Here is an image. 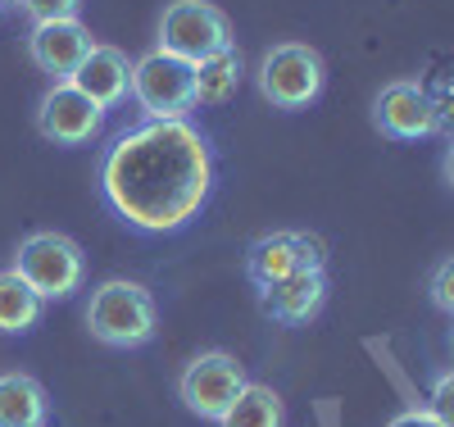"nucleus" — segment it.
<instances>
[{
  "instance_id": "nucleus-1",
  "label": "nucleus",
  "mask_w": 454,
  "mask_h": 427,
  "mask_svg": "<svg viewBox=\"0 0 454 427\" xmlns=\"http://www.w3.org/2000/svg\"><path fill=\"white\" fill-rule=\"evenodd\" d=\"M100 186L137 232H177L214 191V150L186 119L123 128L100 164Z\"/></svg>"
},
{
  "instance_id": "nucleus-2",
  "label": "nucleus",
  "mask_w": 454,
  "mask_h": 427,
  "mask_svg": "<svg viewBox=\"0 0 454 427\" xmlns=\"http://www.w3.org/2000/svg\"><path fill=\"white\" fill-rule=\"evenodd\" d=\"M155 328H160V309H155V296H150L145 282L109 278L87 300V332L100 345L137 351V345H145L150 336H155Z\"/></svg>"
},
{
  "instance_id": "nucleus-3",
  "label": "nucleus",
  "mask_w": 454,
  "mask_h": 427,
  "mask_svg": "<svg viewBox=\"0 0 454 427\" xmlns=\"http://www.w3.org/2000/svg\"><path fill=\"white\" fill-rule=\"evenodd\" d=\"M14 273L36 291V300H64L82 287L87 278V255L82 246L64 232H32L14 250Z\"/></svg>"
},
{
  "instance_id": "nucleus-4",
  "label": "nucleus",
  "mask_w": 454,
  "mask_h": 427,
  "mask_svg": "<svg viewBox=\"0 0 454 427\" xmlns=\"http://www.w3.org/2000/svg\"><path fill=\"white\" fill-rule=\"evenodd\" d=\"M155 51H168L186 64H200L218 51H237L232 36V19H227L218 5L209 0H173V5L160 14L155 28Z\"/></svg>"
},
{
  "instance_id": "nucleus-5",
  "label": "nucleus",
  "mask_w": 454,
  "mask_h": 427,
  "mask_svg": "<svg viewBox=\"0 0 454 427\" xmlns=\"http://www.w3.org/2000/svg\"><path fill=\"white\" fill-rule=\"evenodd\" d=\"M132 96L145 114V123H173L196 109V64H186L168 51H145L132 59Z\"/></svg>"
},
{
  "instance_id": "nucleus-6",
  "label": "nucleus",
  "mask_w": 454,
  "mask_h": 427,
  "mask_svg": "<svg viewBox=\"0 0 454 427\" xmlns=\"http://www.w3.org/2000/svg\"><path fill=\"white\" fill-rule=\"evenodd\" d=\"M327 83V68H323V55L309 46V42H282V46H269L254 68V87L259 96L278 105V109H305L318 100Z\"/></svg>"
},
{
  "instance_id": "nucleus-7",
  "label": "nucleus",
  "mask_w": 454,
  "mask_h": 427,
  "mask_svg": "<svg viewBox=\"0 0 454 427\" xmlns=\"http://www.w3.org/2000/svg\"><path fill=\"white\" fill-rule=\"evenodd\" d=\"M241 391H246V368L232 355H223V351L196 355L192 364L182 368V377H177L182 405L192 409L196 418H205V423H218L223 409L232 405Z\"/></svg>"
},
{
  "instance_id": "nucleus-8",
  "label": "nucleus",
  "mask_w": 454,
  "mask_h": 427,
  "mask_svg": "<svg viewBox=\"0 0 454 427\" xmlns=\"http://www.w3.org/2000/svg\"><path fill=\"white\" fill-rule=\"evenodd\" d=\"M372 128L391 141H423L441 132V109L423 83L400 77V83H387L372 96Z\"/></svg>"
},
{
  "instance_id": "nucleus-9",
  "label": "nucleus",
  "mask_w": 454,
  "mask_h": 427,
  "mask_svg": "<svg viewBox=\"0 0 454 427\" xmlns=\"http://www.w3.org/2000/svg\"><path fill=\"white\" fill-rule=\"evenodd\" d=\"M327 264V246L314 232H269L246 250V273L254 282V291L282 282L286 273H300V268H323Z\"/></svg>"
},
{
  "instance_id": "nucleus-10",
  "label": "nucleus",
  "mask_w": 454,
  "mask_h": 427,
  "mask_svg": "<svg viewBox=\"0 0 454 427\" xmlns=\"http://www.w3.org/2000/svg\"><path fill=\"white\" fill-rule=\"evenodd\" d=\"M100 123H105V109L87 100L73 83H55L42 96V109H36V128L55 146H82L100 132Z\"/></svg>"
},
{
  "instance_id": "nucleus-11",
  "label": "nucleus",
  "mask_w": 454,
  "mask_h": 427,
  "mask_svg": "<svg viewBox=\"0 0 454 427\" xmlns=\"http://www.w3.org/2000/svg\"><path fill=\"white\" fill-rule=\"evenodd\" d=\"M96 36L82 28V19H46V23H32L27 32V51L36 59V68L51 73L55 83H68L78 64L91 55Z\"/></svg>"
},
{
  "instance_id": "nucleus-12",
  "label": "nucleus",
  "mask_w": 454,
  "mask_h": 427,
  "mask_svg": "<svg viewBox=\"0 0 454 427\" xmlns=\"http://www.w3.org/2000/svg\"><path fill=\"white\" fill-rule=\"evenodd\" d=\"M263 314L282 328H305L309 319H318V309L327 304V273L323 268H300V273H286L282 282L259 291Z\"/></svg>"
},
{
  "instance_id": "nucleus-13",
  "label": "nucleus",
  "mask_w": 454,
  "mask_h": 427,
  "mask_svg": "<svg viewBox=\"0 0 454 427\" xmlns=\"http://www.w3.org/2000/svg\"><path fill=\"white\" fill-rule=\"evenodd\" d=\"M87 100H96L100 109H114L132 96V59L119 46H91V55L78 64V73L68 77Z\"/></svg>"
},
{
  "instance_id": "nucleus-14",
  "label": "nucleus",
  "mask_w": 454,
  "mask_h": 427,
  "mask_svg": "<svg viewBox=\"0 0 454 427\" xmlns=\"http://www.w3.org/2000/svg\"><path fill=\"white\" fill-rule=\"evenodd\" d=\"M51 400L27 373H0V427H46Z\"/></svg>"
},
{
  "instance_id": "nucleus-15",
  "label": "nucleus",
  "mask_w": 454,
  "mask_h": 427,
  "mask_svg": "<svg viewBox=\"0 0 454 427\" xmlns=\"http://www.w3.org/2000/svg\"><path fill=\"white\" fill-rule=\"evenodd\" d=\"M286 423V405L273 386H259V382H246V391L223 409L218 427H282Z\"/></svg>"
},
{
  "instance_id": "nucleus-16",
  "label": "nucleus",
  "mask_w": 454,
  "mask_h": 427,
  "mask_svg": "<svg viewBox=\"0 0 454 427\" xmlns=\"http://www.w3.org/2000/svg\"><path fill=\"white\" fill-rule=\"evenodd\" d=\"M237 83H241V59L237 51H218L209 59L196 64V105H223L237 96Z\"/></svg>"
},
{
  "instance_id": "nucleus-17",
  "label": "nucleus",
  "mask_w": 454,
  "mask_h": 427,
  "mask_svg": "<svg viewBox=\"0 0 454 427\" xmlns=\"http://www.w3.org/2000/svg\"><path fill=\"white\" fill-rule=\"evenodd\" d=\"M36 319H42L36 291L14 273V268H5V273H0V332H27V328H36Z\"/></svg>"
},
{
  "instance_id": "nucleus-18",
  "label": "nucleus",
  "mask_w": 454,
  "mask_h": 427,
  "mask_svg": "<svg viewBox=\"0 0 454 427\" xmlns=\"http://www.w3.org/2000/svg\"><path fill=\"white\" fill-rule=\"evenodd\" d=\"M14 5H19L32 23H46V19H78L82 0H14Z\"/></svg>"
},
{
  "instance_id": "nucleus-19",
  "label": "nucleus",
  "mask_w": 454,
  "mask_h": 427,
  "mask_svg": "<svg viewBox=\"0 0 454 427\" xmlns=\"http://www.w3.org/2000/svg\"><path fill=\"white\" fill-rule=\"evenodd\" d=\"M427 409H432L445 427H454V368L436 373V382H432V396H427Z\"/></svg>"
},
{
  "instance_id": "nucleus-20",
  "label": "nucleus",
  "mask_w": 454,
  "mask_h": 427,
  "mask_svg": "<svg viewBox=\"0 0 454 427\" xmlns=\"http://www.w3.org/2000/svg\"><path fill=\"white\" fill-rule=\"evenodd\" d=\"M432 304L436 309H445V314L454 319V255H445L441 264H436V273H432Z\"/></svg>"
},
{
  "instance_id": "nucleus-21",
  "label": "nucleus",
  "mask_w": 454,
  "mask_h": 427,
  "mask_svg": "<svg viewBox=\"0 0 454 427\" xmlns=\"http://www.w3.org/2000/svg\"><path fill=\"white\" fill-rule=\"evenodd\" d=\"M391 427H445V423H441L427 405H413V409L395 414V418H391Z\"/></svg>"
},
{
  "instance_id": "nucleus-22",
  "label": "nucleus",
  "mask_w": 454,
  "mask_h": 427,
  "mask_svg": "<svg viewBox=\"0 0 454 427\" xmlns=\"http://www.w3.org/2000/svg\"><path fill=\"white\" fill-rule=\"evenodd\" d=\"M441 173H445V182H450V191H454V141H450L445 160H441Z\"/></svg>"
},
{
  "instance_id": "nucleus-23",
  "label": "nucleus",
  "mask_w": 454,
  "mask_h": 427,
  "mask_svg": "<svg viewBox=\"0 0 454 427\" xmlns=\"http://www.w3.org/2000/svg\"><path fill=\"white\" fill-rule=\"evenodd\" d=\"M450 351H454V328H450Z\"/></svg>"
},
{
  "instance_id": "nucleus-24",
  "label": "nucleus",
  "mask_w": 454,
  "mask_h": 427,
  "mask_svg": "<svg viewBox=\"0 0 454 427\" xmlns=\"http://www.w3.org/2000/svg\"><path fill=\"white\" fill-rule=\"evenodd\" d=\"M0 10H5V0H0Z\"/></svg>"
}]
</instances>
